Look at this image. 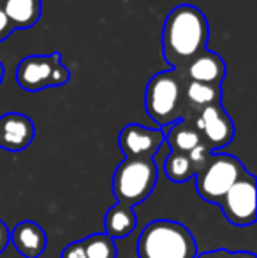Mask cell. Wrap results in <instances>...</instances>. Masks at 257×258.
<instances>
[{
  "instance_id": "d4e9b609",
  "label": "cell",
  "mask_w": 257,
  "mask_h": 258,
  "mask_svg": "<svg viewBox=\"0 0 257 258\" xmlns=\"http://www.w3.org/2000/svg\"><path fill=\"white\" fill-rule=\"evenodd\" d=\"M4 74H6V71H4V65H2V61H0V83H2V79H4Z\"/></svg>"
},
{
  "instance_id": "9c48e42d",
  "label": "cell",
  "mask_w": 257,
  "mask_h": 258,
  "mask_svg": "<svg viewBox=\"0 0 257 258\" xmlns=\"http://www.w3.org/2000/svg\"><path fill=\"white\" fill-rule=\"evenodd\" d=\"M118 144L125 158H153V155L164 144V132L130 123L120 132Z\"/></svg>"
},
{
  "instance_id": "30bf717a",
  "label": "cell",
  "mask_w": 257,
  "mask_h": 258,
  "mask_svg": "<svg viewBox=\"0 0 257 258\" xmlns=\"http://www.w3.org/2000/svg\"><path fill=\"white\" fill-rule=\"evenodd\" d=\"M35 125L27 114L6 112L0 116V150L18 153L32 144Z\"/></svg>"
},
{
  "instance_id": "7402d4cb",
  "label": "cell",
  "mask_w": 257,
  "mask_h": 258,
  "mask_svg": "<svg viewBox=\"0 0 257 258\" xmlns=\"http://www.w3.org/2000/svg\"><path fill=\"white\" fill-rule=\"evenodd\" d=\"M9 239H11L9 230H7L6 225H4L2 221H0V251H2V249L7 246V242H9Z\"/></svg>"
},
{
  "instance_id": "7a4b0ae2",
  "label": "cell",
  "mask_w": 257,
  "mask_h": 258,
  "mask_svg": "<svg viewBox=\"0 0 257 258\" xmlns=\"http://www.w3.org/2000/svg\"><path fill=\"white\" fill-rule=\"evenodd\" d=\"M139 258H195L197 246L187 227L178 221L155 220L137 239Z\"/></svg>"
},
{
  "instance_id": "44dd1931",
  "label": "cell",
  "mask_w": 257,
  "mask_h": 258,
  "mask_svg": "<svg viewBox=\"0 0 257 258\" xmlns=\"http://www.w3.org/2000/svg\"><path fill=\"white\" fill-rule=\"evenodd\" d=\"M13 32H14V27L11 25V21L7 20L6 13H4L2 7H0V42L6 41Z\"/></svg>"
},
{
  "instance_id": "ac0fdd59",
  "label": "cell",
  "mask_w": 257,
  "mask_h": 258,
  "mask_svg": "<svg viewBox=\"0 0 257 258\" xmlns=\"http://www.w3.org/2000/svg\"><path fill=\"white\" fill-rule=\"evenodd\" d=\"M83 249L86 258H117L118 255L115 241L106 234H93L83 239Z\"/></svg>"
},
{
  "instance_id": "d6986e66",
  "label": "cell",
  "mask_w": 257,
  "mask_h": 258,
  "mask_svg": "<svg viewBox=\"0 0 257 258\" xmlns=\"http://www.w3.org/2000/svg\"><path fill=\"white\" fill-rule=\"evenodd\" d=\"M190 160V165H192V170H194V176L195 174H199L202 169L206 167V163L210 162V156H212V150H210L208 146H206L204 143L197 144V146L194 148V150H190L189 153H187Z\"/></svg>"
},
{
  "instance_id": "ffe728a7",
  "label": "cell",
  "mask_w": 257,
  "mask_h": 258,
  "mask_svg": "<svg viewBox=\"0 0 257 258\" xmlns=\"http://www.w3.org/2000/svg\"><path fill=\"white\" fill-rule=\"evenodd\" d=\"M62 258H86L85 249H83V241L71 242V244L64 249Z\"/></svg>"
},
{
  "instance_id": "3957f363",
  "label": "cell",
  "mask_w": 257,
  "mask_h": 258,
  "mask_svg": "<svg viewBox=\"0 0 257 258\" xmlns=\"http://www.w3.org/2000/svg\"><path fill=\"white\" fill-rule=\"evenodd\" d=\"M183 85L185 78L182 71L173 69L157 72L150 78L144 92V107L148 116L157 125L168 126L180 119H185L183 107L187 104L183 99Z\"/></svg>"
},
{
  "instance_id": "8fae6325",
  "label": "cell",
  "mask_w": 257,
  "mask_h": 258,
  "mask_svg": "<svg viewBox=\"0 0 257 258\" xmlns=\"http://www.w3.org/2000/svg\"><path fill=\"white\" fill-rule=\"evenodd\" d=\"M183 78L189 81L206 83V85H219L226 78V61L219 53L210 51L208 48L201 51L197 56L182 71Z\"/></svg>"
},
{
  "instance_id": "7c38bea8",
  "label": "cell",
  "mask_w": 257,
  "mask_h": 258,
  "mask_svg": "<svg viewBox=\"0 0 257 258\" xmlns=\"http://www.w3.org/2000/svg\"><path fill=\"white\" fill-rule=\"evenodd\" d=\"M11 241L14 248L25 258H37L42 255L48 244L44 230L34 221H21L11 232Z\"/></svg>"
},
{
  "instance_id": "4fadbf2b",
  "label": "cell",
  "mask_w": 257,
  "mask_h": 258,
  "mask_svg": "<svg viewBox=\"0 0 257 258\" xmlns=\"http://www.w3.org/2000/svg\"><path fill=\"white\" fill-rule=\"evenodd\" d=\"M0 7L14 30H23L37 25L42 11V0H4V6Z\"/></svg>"
},
{
  "instance_id": "52a82bcc",
  "label": "cell",
  "mask_w": 257,
  "mask_h": 258,
  "mask_svg": "<svg viewBox=\"0 0 257 258\" xmlns=\"http://www.w3.org/2000/svg\"><path fill=\"white\" fill-rule=\"evenodd\" d=\"M222 207L224 216L238 227H247L255 221V207H257V190L255 177L245 172L233 186L229 188L222 201L219 202Z\"/></svg>"
},
{
  "instance_id": "5bb4252c",
  "label": "cell",
  "mask_w": 257,
  "mask_h": 258,
  "mask_svg": "<svg viewBox=\"0 0 257 258\" xmlns=\"http://www.w3.org/2000/svg\"><path fill=\"white\" fill-rule=\"evenodd\" d=\"M137 218L134 214V209L124 204H115L110 207L104 216V228H106V235L115 239L127 237L129 234H132L136 228Z\"/></svg>"
},
{
  "instance_id": "6da1fadb",
  "label": "cell",
  "mask_w": 257,
  "mask_h": 258,
  "mask_svg": "<svg viewBox=\"0 0 257 258\" xmlns=\"http://www.w3.org/2000/svg\"><path fill=\"white\" fill-rule=\"evenodd\" d=\"M210 39V25L204 13L192 4L173 7L162 27V51L173 71H183Z\"/></svg>"
},
{
  "instance_id": "603a6c76",
  "label": "cell",
  "mask_w": 257,
  "mask_h": 258,
  "mask_svg": "<svg viewBox=\"0 0 257 258\" xmlns=\"http://www.w3.org/2000/svg\"><path fill=\"white\" fill-rule=\"evenodd\" d=\"M195 258H231V253L226 251V249H217V251L202 253L201 256H195Z\"/></svg>"
},
{
  "instance_id": "277c9868",
  "label": "cell",
  "mask_w": 257,
  "mask_h": 258,
  "mask_svg": "<svg viewBox=\"0 0 257 258\" xmlns=\"http://www.w3.org/2000/svg\"><path fill=\"white\" fill-rule=\"evenodd\" d=\"M157 183V165L151 158H125L113 174V195L118 204L134 207L150 197Z\"/></svg>"
},
{
  "instance_id": "2e32d148",
  "label": "cell",
  "mask_w": 257,
  "mask_h": 258,
  "mask_svg": "<svg viewBox=\"0 0 257 258\" xmlns=\"http://www.w3.org/2000/svg\"><path fill=\"white\" fill-rule=\"evenodd\" d=\"M164 141L169 144L171 151H176V153H189L197 144L202 143L195 126L187 119H180V121L173 123L169 132L164 134Z\"/></svg>"
},
{
  "instance_id": "8992f818",
  "label": "cell",
  "mask_w": 257,
  "mask_h": 258,
  "mask_svg": "<svg viewBox=\"0 0 257 258\" xmlns=\"http://www.w3.org/2000/svg\"><path fill=\"white\" fill-rule=\"evenodd\" d=\"M247 172L241 162L233 155L212 153L210 162L199 174H195V190L206 202L219 204L229 188Z\"/></svg>"
},
{
  "instance_id": "5b68a950",
  "label": "cell",
  "mask_w": 257,
  "mask_h": 258,
  "mask_svg": "<svg viewBox=\"0 0 257 258\" xmlns=\"http://www.w3.org/2000/svg\"><path fill=\"white\" fill-rule=\"evenodd\" d=\"M71 79V71L64 65L60 53L30 54L16 67V83L25 92H41L64 86Z\"/></svg>"
},
{
  "instance_id": "cb8c5ba5",
  "label": "cell",
  "mask_w": 257,
  "mask_h": 258,
  "mask_svg": "<svg viewBox=\"0 0 257 258\" xmlns=\"http://www.w3.org/2000/svg\"><path fill=\"white\" fill-rule=\"evenodd\" d=\"M231 258H255L254 253H234L231 255Z\"/></svg>"
},
{
  "instance_id": "e0dca14e",
  "label": "cell",
  "mask_w": 257,
  "mask_h": 258,
  "mask_svg": "<svg viewBox=\"0 0 257 258\" xmlns=\"http://www.w3.org/2000/svg\"><path fill=\"white\" fill-rule=\"evenodd\" d=\"M164 172L175 183H185L190 177H194V170L187 153H176V151H171L168 155L164 162Z\"/></svg>"
},
{
  "instance_id": "ba28073f",
  "label": "cell",
  "mask_w": 257,
  "mask_h": 258,
  "mask_svg": "<svg viewBox=\"0 0 257 258\" xmlns=\"http://www.w3.org/2000/svg\"><path fill=\"white\" fill-rule=\"evenodd\" d=\"M192 125L210 150H222L234 137V123L220 104L201 109Z\"/></svg>"
},
{
  "instance_id": "9a60e30c",
  "label": "cell",
  "mask_w": 257,
  "mask_h": 258,
  "mask_svg": "<svg viewBox=\"0 0 257 258\" xmlns=\"http://www.w3.org/2000/svg\"><path fill=\"white\" fill-rule=\"evenodd\" d=\"M183 99L185 104L192 109H197V112L201 109L208 107V105L220 104L222 100V86L219 85H206V83H197V81H187L183 85Z\"/></svg>"
}]
</instances>
